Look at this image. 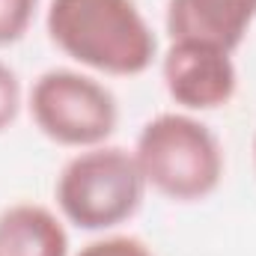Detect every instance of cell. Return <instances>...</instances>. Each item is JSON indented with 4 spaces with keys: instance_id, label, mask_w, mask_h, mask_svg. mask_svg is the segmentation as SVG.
Returning a JSON list of instances; mask_svg holds the SVG:
<instances>
[{
    "instance_id": "cell-1",
    "label": "cell",
    "mask_w": 256,
    "mask_h": 256,
    "mask_svg": "<svg viewBox=\"0 0 256 256\" xmlns=\"http://www.w3.org/2000/svg\"><path fill=\"white\" fill-rule=\"evenodd\" d=\"M45 30L68 60L110 78L143 74L158 36L134 0H48Z\"/></svg>"
},
{
    "instance_id": "cell-2",
    "label": "cell",
    "mask_w": 256,
    "mask_h": 256,
    "mask_svg": "<svg viewBox=\"0 0 256 256\" xmlns=\"http://www.w3.org/2000/svg\"><path fill=\"white\" fill-rule=\"evenodd\" d=\"M131 152L146 188L173 202H200L212 196L226 167L218 134L185 110L152 116L140 128Z\"/></svg>"
},
{
    "instance_id": "cell-3",
    "label": "cell",
    "mask_w": 256,
    "mask_h": 256,
    "mask_svg": "<svg viewBox=\"0 0 256 256\" xmlns=\"http://www.w3.org/2000/svg\"><path fill=\"white\" fill-rule=\"evenodd\" d=\"M146 191L134 152L108 143L74 152L54 182L60 214L84 232H108L131 220Z\"/></svg>"
},
{
    "instance_id": "cell-4",
    "label": "cell",
    "mask_w": 256,
    "mask_h": 256,
    "mask_svg": "<svg viewBox=\"0 0 256 256\" xmlns=\"http://www.w3.org/2000/svg\"><path fill=\"white\" fill-rule=\"evenodd\" d=\"M30 120L51 143L92 149L110 140L120 122L116 96L92 74L78 68H48L30 86Z\"/></svg>"
},
{
    "instance_id": "cell-5",
    "label": "cell",
    "mask_w": 256,
    "mask_h": 256,
    "mask_svg": "<svg viewBox=\"0 0 256 256\" xmlns=\"http://www.w3.org/2000/svg\"><path fill=\"white\" fill-rule=\"evenodd\" d=\"M161 78L167 96L185 114L218 110L230 104L238 90V68L232 51L188 39L170 42L161 57Z\"/></svg>"
},
{
    "instance_id": "cell-6",
    "label": "cell",
    "mask_w": 256,
    "mask_h": 256,
    "mask_svg": "<svg viewBox=\"0 0 256 256\" xmlns=\"http://www.w3.org/2000/svg\"><path fill=\"white\" fill-rule=\"evenodd\" d=\"M256 21V0H167L164 27L173 39L236 51Z\"/></svg>"
},
{
    "instance_id": "cell-7",
    "label": "cell",
    "mask_w": 256,
    "mask_h": 256,
    "mask_svg": "<svg viewBox=\"0 0 256 256\" xmlns=\"http://www.w3.org/2000/svg\"><path fill=\"white\" fill-rule=\"evenodd\" d=\"M0 256H68L63 218L39 202H12L0 212Z\"/></svg>"
},
{
    "instance_id": "cell-8",
    "label": "cell",
    "mask_w": 256,
    "mask_h": 256,
    "mask_svg": "<svg viewBox=\"0 0 256 256\" xmlns=\"http://www.w3.org/2000/svg\"><path fill=\"white\" fill-rule=\"evenodd\" d=\"M39 0H0V48L21 42L36 18Z\"/></svg>"
},
{
    "instance_id": "cell-9",
    "label": "cell",
    "mask_w": 256,
    "mask_h": 256,
    "mask_svg": "<svg viewBox=\"0 0 256 256\" xmlns=\"http://www.w3.org/2000/svg\"><path fill=\"white\" fill-rule=\"evenodd\" d=\"M24 104V90H21V78L12 66L0 60V134L12 126L21 114Z\"/></svg>"
},
{
    "instance_id": "cell-10",
    "label": "cell",
    "mask_w": 256,
    "mask_h": 256,
    "mask_svg": "<svg viewBox=\"0 0 256 256\" xmlns=\"http://www.w3.org/2000/svg\"><path fill=\"white\" fill-rule=\"evenodd\" d=\"M78 256H155V254L137 236H102V238L84 244Z\"/></svg>"
},
{
    "instance_id": "cell-11",
    "label": "cell",
    "mask_w": 256,
    "mask_h": 256,
    "mask_svg": "<svg viewBox=\"0 0 256 256\" xmlns=\"http://www.w3.org/2000/svg\"><path fill=\"white\" fill-rule=\"evenodd\" d=\"M254 164H256V134H254Z\"/></svg>"
}]
</instances>
